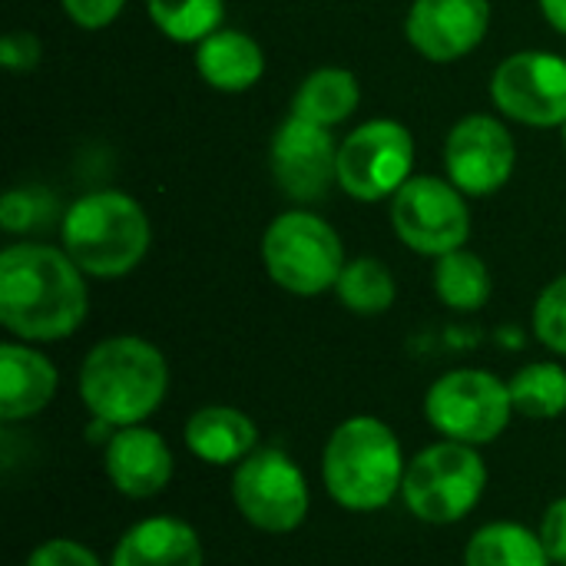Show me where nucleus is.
Masks as SVG:
<instances>
[{
    "label": "nucleus",
    "instance_id": "f257e3e1",
    "mask_svg": "<svg viewBox=\"0 0 566 566\" xmlns=\"http://www.w3.org/2000/svg\"><path fill=\"white\" fill-rule=\"evenodd\" d=\"M86 318L80 265L43 242H17L0 252V322L23 342H60Z\"/></svg>",
    "mask_w": 566,
    "mask_h": 566
},
{
    "label": "nucleus",
    "instance_id": "f03ea898",
    "mask_svg": "<svg viewBox=\"0 0 566 566\" xmlns=\"http://www.w3.org/2000/svg\"><path fill=\"white\" fill-rule=\"evenodd\" d=\"M169 368L156 345L136 335H116L90 348L80 368V395L96 421L133 428L166 398Z\"/></svg>",
    "mask_w": 566,
    "mask_h": 566
},
{
    "label": "nucleus",
    "instance_id": "7ed1b4c3",
    "mask_svg": "<svg viewBox=\"0 0 566 566\" xmlns=\"http://www.w3.org/2000/svg\"><path fill=\"white\" fill-rule=\"evenodd\" d=\"M63 252L93 279L129 275L149 252L146 209L116 189L80 196L60 222Z\"/></svg>",
    "mask_w": 566,
    "mask_h": 566
},
{
    "label": "nucleus",
    "instance_id": "20e7f679",
    "mask_svg": "<svg viewBox=\"0 0 566 566\" xmlns=\"http://www.w3.org/2000/svg\"><path fill=\"white\" fill-rule=\"evenodd\" d=\"M405 458L391 428L378 418H348L325 444V488L345 511H381L405 484Z\"/></svg>",
    "mask_w": 566,
    "mask_h": 566
},
{
    "label": "nucleus",
    "instance_id": "39448f33",
    "mask_svg": "<svg viewBox=\"0 0 566 566\" xmlns=\"http://www.w3.org/2000/svg\"><path fill=\"white\" fill-rule=\"evenodd\" d=\"M262 262L279 289L312 298L338 285V275L345 269V249L338 232L322 216L295 209L282 212L265 229Z\"/></svg>",
    "mask_w": 566,
    "mask_h": 566
},
{
    "label": "nucleus",
    "instance_id": "423d86ee",
    "mask_svg": "<svg viewBox=\"0 0 566 566\" xmlns=\"http://www.w3.org/2000/svg\"><path fill=\"white\" fill-rule=\"evenodd\" d=\"M488 484V468L471 444L441 441L415 454L405 468L401 497L424 524H454L468 517Z\"/></svg>",
    "mask_w": 566,
    "mask_h": 566
},
{
    "label": "nucleus",
    "instance_id": "0eeeda50",
    "mask_svg": "<svg viewBox=\"0 0 566 566\" xmlns=\"http://www.w3.org/2000/svg\"><path fill=\"white\" fill-rule=\"evenodd\" d=\"M424 415L448 441L481 448L504 434L514 415V401L511 388L497 375L481 368H458L431 385Z\"/></svg>",
    "mask_w": 566,
    "mask_h": 566
},
{
    "label": "nucleus",
    "instance_id": "6e6552de",
    "mask_svg": "<svg viewBox=\"0 0 566 566\" xmlns=\"http://www.w3.org/2000/svg\"><path fill=\"white\" fill-rule=\"evenodd\" d=\"M391 226L411 252L441 259L464 249L471 235V212L464 192L451 179L411 176L391 196Z\"/></svg>",
    "mask_w": 566,
    "mask_h": 566
},
{
    "label": "nucleus",
    "instance_id": "1a4fd4ad",
    "mask_svg": "<svg viewBox=\"0 0 566 566\" xmlns=\"http://www.w3.org/2000/svg\"><path fill=\"white\" fill-rule=\"evenodd\" d=\"M415 166V139L398 119H368L338 143V186L358 202L391 199Z\"/></svg>",
    "mask_w": 566,
    "mask_h": 566
},
{
    "label": "nucleus",
    "instance_id": "9d476101",
    "mask_svg": "<svg viewBox=\"0 0 566 566\" xmlns=\"http://www.w3.org/2000/svg\"><path fill=\"white\" fill-rule=\"evenodd\" d=\"M232 501L252 527L265 534H289L302 527L308 514V481L285 451L262 448L239 461Z\"/></svg>",
    "mask_w": 566,
    "mask_h": 566
},
{
    "label": "nucleus",
    "instance_id": "9b49d317",
    "mask_svg": "<svg viewBox=\"0 0 566 566\" xmlns=\"http://www.w3.org/2000/svg\"><path fill=\"white\" fill-rule=\"evenodd\" d=\"M494 106L514 123L551 129L566 123V60L547 50H517L491 76Z\"/></svg>",
    "mask_w": 566,
    "mask_h": 566
},
{
    "label": "nucleus",
    "instance_id": "f8f14e48",
    "mask_svg": "<svg viewBox=\"0 0 566 566\" xmlns=\"http://www.w3.org/2000/svg\"><path fill=\"white\" fill-rule=\"evenodd\" d=\"M517 146L507 126L488 113L464 116L444 143L448 179L464 196H494L514 176Z\"/></svg>",
    "mask_w": 566,
    "mask_h": 566
},
{
    "label": "nucleus",
    "instance_id": "ddd939ff",
    "mask_svg": "<svg viewBox=\"0 0 566 566\" xmlns=\"http://www.w3.org/2000/svg\"><path fill=\"white\" fill-rule=\"evenodd\" d=\"M269 163L279 189L295 202L325 199L338 186V143L332 129L289 116L269 146Z\"/></svg>",
    "mask_w": 566,
    "mask_h": 566
},
{
    "label": "nucleus",
    "instance_id": "4468645a",
    "mask_svg": "<svg viewBox=\"0 0 566 566\" xmlns=\"http://www.w3.org/2000/svg\"><path fill=\"white\" fill-rule=\"evenodd\" d=\"M491 27V0H415L405 20L408 43L431 63L468 56Z\"/></svg>",
    "mask_w": 566,
    "mask_h": 566
},
{
    "label": "nucleus",
    "instance_id": "2eb2a0df",
    "mask_svg": "<svg viewBox=\"0 0 566 566\" xmlns=\"http://www.w3.org/2000/svg\"><path fill=\"white\" fill-rule=\"evenodd\" d=\"M106 474L126 497H153L172 478V451L149 428H119L106 444Z\"/></svg>",
    "mask_w": 566,
    "mask_h": 566
},
{
    "label": "nucleus",
    "instance_id": "dca6fc26",
    "mask_svg": "<svg viewBox=\"0 0 566 566\" xmlns=\"http://www.w3.org/2000/svg\"><path fill=\"white\" fill-rule=\"evenodd\" d=\"M56 395V368L30 345H0V418L27 421Z\"/></svg>",
    "mask_w": 566,
    "mask_h": 566
},
{
    "label": "nucleus",
    "instance_id": "f3484780",
    "mask_svg": "<svg viewBox=\"0 0 566 566\" xmlns=\"http://www.w3.org/2000/svg\"><path fill=\"white\" fill-rule=\"evenodd\" d=\"M113 566H202V544L186 521L153 517L123 534Z\"/></svg>",
    "mask_w": 566,
    "mask_h": 566
},
{
    "label": "nucleus",
    "instance_id": "a211bd4d",
    "mask_svg": "<svg viewBox=\"0 0 566 566\" xmlns=\"http://www.w3.org/2000/svg\"><path fill=\"white\" fill-rule=\"evenodd\" d=\"M196 70L199 76L222 93H245L252 90L265 73V53L255 43V36L242 30L219 27L209 33L196 50Z\"/></svg>",
    "mask_w": 566,
    "mask_h": 566
},
{
    "label": "nucleus",
    "instance_id": "6ab92c4d",
    "mask_svg": "<svg viewBox=\"0 0 566 566\" xmlns=\"http://www.w3.org/2000/svg\"><path fill=\"white\" fill-rule=\"evenodd\" d=\"M259 431L252 418L229 405L199 408L186 421V444L206 464H235L255 451Z\"/></svg>",
    "mask_w": 566,
    "mask_h": 566
},
{
    "label": "nucleus",
    "instance_id": "aec40b11",
    "mask_svg": "<svg viewBox=\"0 0 566 566\" xmlns=\"http://www.w3.org/2000/svg\"><path fill=\"white\" fill-rule=\"evenodd\" d=\"M358 99H361V90L352 70L322 66V70H312L298 83L292 96V116L332 129L358 109Z\"/></svg>",
    "mask_w": 566,
    "mask_h": 566
},
{
    "label": "nucleus",
    "instance_id": "412c9836",
    "mask_svg": "<svg viewBox=\"0 0 566 566\" xmlns=\"http://www.w3.org/2000/svg\"><path fill=\"white\" fill-rule=\"evenodd\" d=\"M464 566H551L541 534H531L521 524H488L481 527L468 551Z\"/></svg>",
    "mask_w": 566,
    "mask_h": 566
},
{
    "label": "nucleus",
    "instance_id": "4be33fe9",
    "mask_svg": "<svg viewBox=\"0 0 566 566\" xmlns=\"http://www.w3.org/2000/svg\"><path fill=\"white\" fill-rule=\"evenodd\" d=\"M434 292L454 312H478L491 298V272L474 252L454 249L434 265Z\"/></svg>",
    "mask_w": 566,
    "mask_h": 566
},
{
    "label": "nucleus",
    "instance_id": "5701e85b",
    "mask_svg": "<svg viewBox=\"0 0 566 566\" xmlns=\"http://www.w3.org/2000/svg\"><path fill=\"white\" fill-rule=\"evenodd\" d=\"M338 302L355 315H381L395 305V275L378 259H352L338 275Z\"/></svg>",
    "mask_w": 566,
    "mask_h": 566
},
{
    "label": "nucleus",
    "instance_id": "b1692460",
    "mask_svg": "<svg viewBox=\"0 0 566 566\" xmlns=\"http://www.w3.org/2000/svg\"><path fill=\"white\" fill-rule=\"evenodd\" d=\"M507 388H511L514 411H521L527 418L551 421L566 411V371L554 361H534V365L521 368L507 381Z\"/></svg>",
    "mask_w": 566,
    "mask_h": 566
},
{
    "label": "nucleus",
    "instance_id": "393cba45",
    "mask_svg": "<svg viewBox=\"0 0 566 566\" xmlns=\"http://www.w3.org/2000/svg\"><path fill=\"white\" fill-rule=\"evenodd\" d=\"M149 20L176 43H202L222 27L226 0H146Z\"/></svg>",
    "mask_w": 566,
    "mask_h": 566
},
{
    "label": "nucleus",
    "instance_id": "a878e982",
    "mask_svg": "<svg viewBox=\"0 0 566 566\" xmlns=\"http://www.w3.org/2000/svg\"><path fill=\"white\" fill-rule=\"evenodd\" d=\"M53 216H56V199L40 186L10 189L0 199V226L7 232H33L40 226H46Z\"/></svg>",
    "mask_w": 566,
    "mask_h": 566
},
{
    "label": "nucleus",
    "instance_id": "bb28decb",
    "mask_svg": "<svg viewBox=\"0 0 566 566\" xmlns=\"http://www.w3.org/2000/svg\"><path fill=\"white\" fill-rule=\"evenodd\" d=\"M534 332L551 352L566 358V275L554 279L541 292V298L534 305Z\"/></svg>",
    "mask_w": 566,
    "mask_h": 566
},
{
    "label": "nucleus",
    "instance_id": "cd10ccee",
    "mask_svg": "<svg viewBox=\"0 0 566 566\" xmlns=\"http://www.w3.org/2000/svg\"><path fill=\"white\" fill-rule=\"evenodd\" d=\"M27 566H103L96 560L93 551H86L83 544L76 541H66V537H56V541H46L40 544Z\"/></svg>",
    "mask_w": 566,
    "mask_h": 566
},
{
    "label": "nucleus",
    "instance_id": "c85d7f7f",
    "mask_svg": "<svg viewBox=\"0 0 566 566\" xmlns=\"http://www.w3.org/2000/svg\"><path fill=\"white\" fill-rule=\"evenodd\" d=\"M126 0H63L66 17L83 30H103L123 13Z\"/></svg>",
    "mask_w": 566,
    "mask_h": 566
},
{
    "label": "nucleus",
    "instance_id": "c756f323",
    "mask_svg": "<svg viewBox=\"0 0 566 566\" xmlns=\"http://www.w3.org/2000/svg\"><path fill=\"white\" fill-rule=\"evenodd\" d=\"M541 541H544L551 564L566 566V497L547 507L544 524H541Z\"/></svg>",
    "mask_w": 566,
    "mask_h": 566
},
{
    "label": "nucleus",
    "instance_id": "7c9ffc66",
    "mask_svg": "<svg viewBox=\"0 0 566 566\" xmlns=\"http://www.w3.org/2000/svg\"><path fill=\"white\" fill-rule=\"evenodd\" d=\"M36 60H40V40L33 33L17 30L0 40V63L7 70H33Z\"/></svg>",
    "mask_w": 566,
    "mask_h": 566
},
{
    "label": "nucleus",
    "instance_id": "2f4dec72",
    "mask_svg": "<svg viewBox=\"0 0 566 566\" xmlns=\"http://www.w3.org/2000/svg\"><path fill=\"white\" fill-rule=\"evenodd\" d=\"M541 10H544L547 23L566 36V0H541Z\"/></svg>",
    "mask_w": 566,
    "mask_h": 566
},
{
    "label": "nucleus",
    "instance_id": "473e14b6",
    "mask_svg": "<svg viewBox=\"0 0 566 566\" xmlns=\"http://www.w3.org/2000/svg\"><path fill=\"white\" fill-rule=\"evenodd\" d=\"M564 146H566V123H564Z\"/></svg>",
    "mask_w": 566,
    "mask_h": 566
}]
</instances>
